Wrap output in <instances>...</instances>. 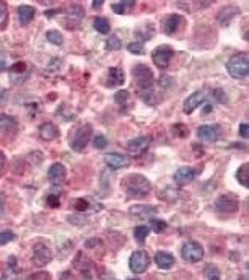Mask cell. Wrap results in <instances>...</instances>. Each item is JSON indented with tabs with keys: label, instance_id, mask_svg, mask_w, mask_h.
Instances as JSON below:
<instances>
[{
	"label": "cell",
	"instance_id": "obj_10",
	"mask_svg": "<svg viewBox=\"0 0 249 280\" xmlns=\"http://www.w3.org/2000/svg\"><path fill=\"white\" fill-rule=\"evenodd\" d=\"M53 260V252L43 243H36L33 248L32 262L36 267H43Z\"/></svg>",
	"mask_w": 249,
	"mask_h": 280
},
{
	"label": "cell",
	"instance_id": "obj_3",
	"mask_svg": "<svg viewBox=\"0 0 249 280\" xmlns=\"http://www.w3.org/2000/svg\"><path fill=\"white\" fill-rule=\"evenodd\" d=\"M229 75L235 79H243L248 76L249 58L246 53H238L232 55L226 64Z\"/></svg>",
	"mask_w": 249,
	"mask_h": 280
},
{
	"label": "cell",
	"instance_id": "obj_2",
	"mask_svg": "<svg viewBox=\"0 0 249 280\" xmlns=\"http://www.w3.org/2000/svg\"><path fill=\"white\" fill-rule=\"evenodd\" d=\"M93 136V126L83 123L75 126L69 137V146L74 151L81 152L88 146Z\"/></svg>",
	"mask_w": 249,
	"mask_h": 280
},
{
	"label": "cell",
	"instance_id": "obj_24",
	"mask_svg": "<svg viewBox=\"0 0 249 280\" xmlns=\"http://www.w3.org/2000/svg\"><path fill=\"white\" fill-rule=\"evenodd\" d=\"M18 16L22 26H26L34 20L36 15V9L29 5H21L18 8Z\"/></svg>",
	"mask_w": 249,
	"mask_h": 280
},
{
	"label": "cell",
	"instance_id": "obj_35",
	"mask_svg": "<svg viewBox=\"0 0 249 280\" xmlns=\"http://www.w3.org/2000/svg\"><path fill=\"white\" fill-rule=\"evenodd\" d=\"M91 207V204L89 201L85 198H77L73 202V209L77 211L78 213H83L87 211Z\"/></svg>",
	"mask_w": 249,
	"mask_h": 280
},
{
	"label": "cell",
	"instance_id": "obj_25",
	"mask_svg": "<svg viewBox=\"0 0 249 280\" xmlns=\"http://www.w3.org/2000/svg\"><path fill=\"white\" fill-rule=\"evenodd\" d=\"M155 32L156 31L153 23H145L141 26L137 27L135 32V36L140 38L142 42H148L154 36Z\"/></svg>",
	"mask_w": 249,
	"mask_h": 280
},
{
	"label": "cell",
	"instance_id": "obj_23",
	"mask_svg": "<svg viewBox=\"0 0 249 280\" xmlns=\"http://www.w3.org/2000/svg\"><path fill=\"white\" fill-rule=\"evenodd\" d=\"M154 261L159 268L168 270V269L172 268L173 266L175 265L176 259L172 254H170L168 252L158 251L155 254Z\"/></svg>",
	"mask_w": 249,
	"mask_h": 280
},
{
	"label": "cell",
	"instance_id": "obj_34",
	"mask_svg": "<svg viewBox=\"0 0 249 280\" xmlns=\"http://www.w3.org/2000/svg\"><path fill=\"white\" fill-rule=\"evenodd\" d=\"M130 93L127 90H119L114 95V101L119 106H124L129 101Z\"/></svg>",
	"mask_w": 249,
	"mask_h": 280
},
{
	"label": "cell",
	"instance_id": "obj_45",
	"mask_svg": "<svg viewBox=\"0 0 249 280\" xmlns=\"http://www.w3.org/2000/svg\"><path fill=\"white\" fill-rule=\"evenodd\" d=\"M208 280H220V272L216 267H210L208 270Z\"/></svg>",
	"mask_w": 249,
	"mask_h": 280
},
{
	"label": "cell",
	"instance_id": "obj_30",
	"mask_svg": "<svg viewBox=\"0 0 249 280\" xmlns=\"http://www.w3.org/2000/svg\"><path fill=\"white\" fill-rule=\"evenodd\" d=\"M136 1H120L119 3H113L110 5V9L112 12L118 15H122L125 14V12L127 9L135 6Z\"/></svg>",
	"mask_w": 249,
	"mask_h": 280
},
{
	"label": "cell",
	"instance_id": "obj_44",
	"mask_svg": "<svg viewBox=\"0 0 249 280\" xmlns=\"http://www.w3.org/2000/svg\"><path fill=\"white\" fill-rule=\"evenodd\" d=\"M158 83L160 84L161 88L167 89V88L171 87V85L173 84L172 77H169V76H162V77H160V78H159Z\"/></svg>",
	"mask_w": 249,
	"mask_h": 280
},
{
	"label": "cell",
	"instance_id": "obj_18",
	"mask_svg": "<svg viewBox=\"0 0 249 280\" xmlns=\"http://www.w3.org/2000/svg\"><path fill=\"white\" fill-rule=\"evenodd\" d=\"M124 70L118 66H112L108 68L107 73V86L108 88H116L125 84Z\"/></svg>",
	"mask_w": 249,
	"mask_h": 280
},
{
	"label": "cell",
	"instance_id": "obj_19",
	"mask_svg": "<svg viewBox=\"0 0 249 280\" xmlns=\"http://www.w3.org/2000/svg\"><path fill=\"white\" fill-rule=\"evenodd\" d=\"M195 179V170L190 167H179L174 175V179L178 186H187Z\"/></svg>",
	"mask_w": 249,
	"mask_h": 280
},
{
	"label": "cell",
	"instance_id": "obj_27",
	"mask_svg": "<svg viewBox=\"0 0 249 280\" xmlns=\"http://www.w3.org/2000/svg\"><path fill=\"white\" fill-rule=\"evenodd\" d=\"M235 178L238 182L243 186L245 189L249 188V164L244 163L241 167L238 168Z\"/></svg>",
	"mask_w": 249,
	"mask_h": 280
},
{
	"label": "cell",
	"instance_id": "obj_36",
	"mask_svg": "<svg viewBox=\"0 0 249 280\" xmlns=\"http://www.w3.org/2000/svg\"><path fill=\"white\" fill-rule=\"evenodd\" d=\"M172 132L174 136L179 138H186L190 134L189 128L185 126L184 124H177L173 126Z\"/></svg>",
	"mask_w": 249,
	"mask_h": 280
},
{
	"label": "cell",
	"instance_id": "obj_31",
	"mask_svg": "<svg viewBox=\"0 0 249 280\" xmlns=\"http://www.w3.org/2000/svg\"><path fill=\"white\" fill-rule=\"evenodd\" d=\"M122 47V42L117 35H112L109 36L105 44V50L109 51V52H114V51H119Z\"/></svg>",
	"mask_w": 249,
	"mask_h": 280
},
{
	"label": "cell",
	"instance_id": "obj_38",
	"mask_svg": "<svg viewBox=\"0 0 249 280\" xmlns=\"http://www.w3.org/2000/svg\"><path fill=\"white\" fill-rule=\"evenodd\" d=\"M8 17H9V12H8L7 4L4 2H0V29L6 26Z\"/></svg>",
	"mask_w": 249,
	"mask_h": 280
},
{
	"label": "cell",
	"instance_id": "obj_6",
	"mask_svg": "<svg viewBox=\"0 0 249 280\" xmlns=\"http://www.w3.org/2000/svg\"><path fill=\"white\" fill-rule=\"evenodd\" d=\"M18 121L11 115L0 114V136L8 142L12 140L18 132Z\"/></svg>",
	"mask_w": 249,
	"mask_h": 280
},
{
	"label": "cell",
	"instance_id": "obj_1",
	"mask_svg": "<svg viewBox=\"0 0 249 280\" xmlns=\"http://www.w3.org/2000/svg\"><path fill=\"white\" fill-rule=\"evenodd\" d=\"M120 187L127 197L131 199H142L152 191L149 179L142 174L131 173L126 175L120 181Z\"/></svg>",
	"mask_w": 249,
	"mask_h": 280
},
{
	"label": "cell",
	"instance_id": "obj_28",
	"mask_svg": "<svg viewBox=\"0 0 249 280\" xmlns=\"http://www.w3.org/2000/svg\"><path fill=\"white\" fill-rule=\"evenodd\" d=\"M94 27L98 33H100L102 35H107L111 30L109 21L105 17H96L94 22Z\"/></svg>",
	"mask_w": 249,
	"mask_h": 280
},
{
	"label": "cell",
	"instance_id": "obj_22",
	"mask_svg": "<svg viewBox=\"0 0 249 280\" xmlns=\"http://www.w3.org/2000/svg\"><path fill=\"white\" fill-rule=\"evenodd\" d=\"M182 19H183V17L179 14H177V13L169 15L165 19V22L163 24V31H164L165 35L173 36L174 34H176V32L178 31L180 24H181Z\"/></svg>",
	"mask_w": 249,
	"mask_h": 280
},
{
	"label": "cell",
	"instance_id": "obj_40",
	"mask_svg": "<svg viewBox=\"0 0 249 280\" xmlns=\"http://www.w3.org/2000/svg\"><path fill=\"white\" fill-rule=\"evenodd\" d=\"M46 203L51 209H58L61 206L59 196L57 194H54V193L48 195L47 198H46Z\"/></svg>",
	"mask_w": 249,
	"mask_h": 280
},
{
	"label": "cell",
	"instance_id": "obj_29",
	"mask_svg": "<svg viewBox=\"0 0 249 280\" xmlns=\"http://www.w3.org/2000/svg\"><path fill=\"white\" fill-rule=\"evenodd\" d=\"M149 232H150V228H148L146 225H140V226L136 227L134 231V237L138 244L142 245L146 242V239L148 237Z\"/></svg>",
	"mask_w": 249,
	"mask_h": 280
},
{
	"label": "cell",
	"instance_id": "obj_14",
	"mask_svg": "<svg viewBox=\"0 0 249 280\" xmlns=\"http://www.w3.org/2000/svg\"><path fill=\"white\" fill-rule=\"evenodd\" d=\"M206 94L202 90L196 91L185 99L183 103V112L187 115L193 113L197 107H200L205 101Z\"/></svg>",
	"mask_w": 249,
	"mask_h": 280
},
{
	"label": "cell",
	"instance_id": "obj_15",
	"mask_svg": "<svg viewBox=\"0 0 249 280\" xmlns=\"http://www.w3.org/2000/svg\"><path fill=\"white\" fill-rule=\"evenodd\" d=\"M104 161L107 167L112 170H119L121 168L129 167L130 158L127 155L120 154L118 152H108L104 156Z\"/></svg>",
	"mask_w": 249,
	"mask_h": 280
},
{
	"label": "cell",
	"instance_id": "obj_49",
	"mask_svg": "<svg viewBox=\"0 0 249 280\" xmlns=\"http://www.w3.org/2000/svg\"><path fill=\"white\" fill-rule=\"evenodd\" d=\"M60 280H75V278L70 272H65L64 274H62Z\"/></svg>",
	"mask_w": 249,
	"mask_h": 280
},
{
	"label": "cell",
	"instance_id": "obj_52",
	"mask_svg": "<svg viewBox=\"0 0 249 280\" xmlns=\"http://www.w3.org/2000/svg\"><path fill=\"white\" fill-rule=\"evenodd\" d=\"M3 214H4V204L0 200V218H2Z\"/></svg>",
	"mask_w": 249,
	"mask_h": 280
},
{
	"label": "cell",
	"instance_id": "obj_39",
	"mask_svg": "<svg viewBox=\"0 0 249 280\" xmlns=\"http://www.w3.org/2000/svg\"><path fill=\"white\" fill-rule=\"evenodd\" d=\"M25 280H52V276L47 271H39L29 274Z\"/></svg>",
	"mask_w": 249,
	"mask_h": 280
},
{
	"label": "cell",
	"instance_id": "obj_9",
	"mask_svg": "<svg viewBox=\"0 0 249 280\" xmlns=\"http://www.w3.org/2000/svg\"><path fill=\"white\" fill-rule=\"evenodd\" d=\"M215 207L221 213H236L239 209V200L237 196L232 193H225L216 199Z\"/></svg>",
	"mask_w": 249,
	"mask_h": 280
},
{
	"label": "cell",
	"instance_id": "obj_47",
	"mask_svg": "<svg viewBox=\"0 0 249 280\" xmlns=\"http://www.w3.org/2000/svg\"><path fill=\"white\" fill-rule=\"evenodd\" d=\"M6 155H5V153L2 150H0V175L4 171L5 167H6Z\"/></svg>",
	"mask_w": 249,
	"mask_h": 280
},
{
	"label": "cell",
	"instance_id": "obj_7",
	"mask_svg": "<svg viewBox=\"0 0 249 280\" xmlns=\"http://www.w3.org/2000/svg\"><path fill=\"white\" fill-rule=\"evenodd\" d=\"M150 262L151 260L147 251H137L131 255L129 266L133 273L143 274L148 270Z\"/></svg>",
	"mask_w": 249,
	"mask_h": 280
},
{
	"label": "cell",
	"instance_id": "obj_5",
	"mask_svg": "<svg viewBox=\"0 0 249 280\" xmlns=\"http://www.w3.org/2000/svg\"><path fill=\"white\" fill-rule=\"evenodd\" d=\"M175 56V51L173 50L170 45L162 44L153 50L151 53V59L153 61V64L159 69H165L167 68L173 57Z\"/></svg>",
	"mask_w": 249,
	"mask_h": 280
},
{
	"label": "cell",
	"instance_id": "obj_48",
	"mask_svg": "<svg viewBox=\"0 0 249 280\" xmlns=\"http://www.w3.org/2000/svg\"><path fill=\"white\" fill-rule=\"evenodd\" d=\"M104 3H105V1H103V0H94L92 2V7L95 10H100L103 5H104Z\"/></svg>",
	"mask_w": 249,
	"mask_h": 280
},
{
	"label": "cell",
	"instance_id": "obj_42",
	"mask_svg": "<svg viewBox=\"0 0 249 280\" xmlns=\"http://www.w3.org/2000/svg\"><path fill=\"white\" fill-rule=\"evenodd\" d=\"M14 238H15V234L11 231L0 232V246H5L8 243L12 242Z\"/></svg>",
	"mask_w": 249,
	"mask_h": 280
},
{
	"label": "cell",
	"instance_id": "obj_46",
	"mask_svg": "<svg viewBox=\"0 0 249 280\" xmlns=\"http://www.w3.org/2000/svg\"><path fill=\"white\" fill-rule=\"evenodd\" d=\"M239 135L244 139H247L249 137V126L243 123L239 126Z\"/></svg>",
	"mask_w": 249,
	"mask_h": 280
},
{
	"label": "cell",
	"instance_id": "obj_12",
	"mask_svg": "<svg viewBox=\"0 0 249 280\" xmlns=\"http://www.w3.org/2000/svg\"><path fill=\"white\" fill-rule=\"evenodd\" d=\"M85 16V10L80 5H72L66 11V26L68 29H74L79 26Z\"/></svg>",
	"mask_w": 249,
	"mask_h": 280
},
{
	"label": "cell",
	"instance_id": "obj_50",
	"mask_svg": "<svg viewBox=\"0 0 249 280\" xmlns=\"http://www.w3.org/2000/svg\"><path fill=\"white\" fill-rule=\"evenodd\" d=\"M5 98H6V91L0 88V105L4 102Z\"/></svg>",
	"mask_w": 249,
	"mask_h": 280
},
{
	"label": "cell",
	"instance_id": "obj_11",
	"mask_svg": "<svg viewBox=\"0 0 249 280\" xmlns=\"http://www.w3.org/2000/svg\"><path fill=\"white\" fill-rule=\"evenodd\" d=\"M181 255L185 261L189 262H201L204 256V251L201 245L197 242H188L181 250Z\"/></svg>",
	"mask_w": 249,
	"mask_h": 280
},
{
	"label": "cell",
	"instance_id": "obj_53",
	"mask_svg": "<svg viewBox=\"0 0 249 280\" xmlns=\"http://www.w3.org/2000/svg\"><path fill=\"white\" fill-rule=\"evenodd\" d=\"M129 280H140V279H137V278H131V279Z\"/></svg>",
	"mask_w": 249,
	"mask_h": 280
},
{
	"label": "cell",
	"instance_id": "obj_26",
	"mask_svg": "<svg viewBox=\"0 0 249 280\" xmlns=\"http://www.w3.org/2000/svg\"><path fill=\"white\" fill-rule=\"evenodd\" d=\"M9 267L3 273L0 280H18V265L15 257H10L9 259Z\"/></svg>",
	"mask_w": 249,
	"mask_h": 280
},
{
	"label": "cell",
	"instance_id": "obj_37",
	"mask_svg": "<svg viewBox=\"0 0 249 280\" xmlns=\"http://www.w3.org/2000/svg\"><path fill=\"white\" fill-rule=\"evenodd\" d=\"M149 224H150V227H151L152 231L155 233H160L167 228L166 221H163V220H160V219H151L149 221Z\"/></svg>",
	"mask_w": 249,
	"mask_h": 280
},
{
	"label": "cell",
	"instance_id": "obj_32",
	"mask_svg": "<svg viewBox=\"0 0 249 280\" xmlns=\"http://www.w3.org/2000/svg\"><path fill=\"white\" fill-rule=\"evenodd\" d=\"M46 37L49 42L55 46H61L64 42V36L58 30H49L46 33Z\"/></svg>",
	"mask_w": 249,
	"mask_h": 280
},
{
	"label": "cell",
	"instance_id": "obj_8",
	"mask_svg": "<svg viewBox=\"0 0 249 280\" xmlns=\"http://www.w3.org/2000/svg\"><path fill=\"white\" fill-rule=\"evenodd\" d=\"M151 141H152V138L148 136L135 137L127 141L126 149L133 157L137 158L145 154L148 151Z\"/></svg>",
	"mask_w": 249,
	"mask_h": 280
},
{
	"label": "cell",
	"instance_id": "obj_51",
	"mask_svg": "<svg viewBox=\"0 0 249 280\" xmlns=\"http://www.w3.org/2000/svg\"><path fill=\"white\" fill-rule=\"evenodd\" d=\"M212 111H213V106L210 105V104L205 105L204 107H203V112H204V113H210V112H212Z\"/></svg>",
	"mask_w": 249,
	"mask_h": 280
},
{
	"label": "cell",
	"instance_id": "obj_16",
	"mask_svg": "<svg viewBox=\"0 0 249 280\" xmlns=\"http://www.w3.org/2000/svg\"><path fill=\"white\" fill-rule=\"evenodd\" d=\"M239 14H241V10L238 7L229 5L222 8L220 12H218L217 21L222 27H227L230 25L231 21Z\"/></svg>",
	"mask_w": 249,
	"mask_h": 280
},
{
	"label": "cell",
	"instance_id": "obj_13",
	"mask_svg": "<svg viewBox=\"0 0 249 280\" xmlns=\"http://www.w3.org/2000/svg\"><path fill=\"white\" fill-rule=\"evenodd\" d=\"M67 170L65 166L61 163H55L49 168L48 171V179L50 183L55 187H58L63 184L66 179Z\"/></svg>",
	"mask_w": 249,
	"mask_h": 280
},
{
	"label": "cell",
	"instance_id": "obj_33",
	"mask_svg": "<svg viewBox=\"0 0 249 280\" xmlns=\"http://www.w3.org/2000/svg\"><path fill=\"white\" fill-rule=\"evenodd\" d=\"M127 51L130 54L138 55V56L146 54L145 46H144L143 42H131L127 45Z\"/></svg>",
	"mask_w": 249,
	"mask_h": 280
},
{
	"label": "cell",
	"instance_id": "obj_4",
	"mask_svg": "<svg viewBox=\"0 0 249 280\" xmlns=\"http://www.w3.org/2000/svg\"><path fill=\"white\" fill-rule=\"evenodd\" d=\"M132 75L140 92L153 88L154 73L149 66L139 63L132 68Z\"/></svg>",
	"mask_w": 249,
	"mask_h": 280
},
{
	"label": "cell",
	"instance_id": "obj_41",
	"mask_svg": "<svg viewBox=\"0 0 249 280\" xmlns=\"http://www.w3.org/2000/svg\"><path fill=\"white\" fill-rule=\"evenodd\" d=\"M108 144L107 137L103 135H99V136H96L94 138V146H95V149H105Z\"/></svg>",
	"mask_w": 249,
	"mask_h": 280
},
{
	"label": "cell",
	"instance_id": "obj_20",
	"mask_svg": "<svg viewBox=\"0 0 249 280\" xmlns=\"http://www.w3.org/2000/svg\"><path fill=\"white\" fill-rule=\"evenodd\" d=\"M157 212H158L157 208L151 205H134L129 209V213L140 220L150 218Z\"/></svg>",
	"mask_w": 249,
	"mask_h": 280
},
{
	"label": "cell",
	"instance_id": "obj_17",
	"mask_svg": "<svg viewBox=\"0 0 249 280\" xmlns=\"http://www.w3.org/2000/svg\"><path fill=\"white\" fill-rule=\"evenodd\" d=\"M197 137L203 142L214 143L219 140L220 131H219L218 126L204 125V126H200L198 128Z\"/></svg>",
	"mask_w": 249,
	"mask_h": 280
},
{
	"label": "cell",
	"instance_id": "obj_43",
	"mask_svg": "<svg viewBox=\"0 0 249 280\" xmlns=\"http://www.w3.org/2000/svg\"><path fill=\"white\" fill-rule=\"evenodd\" d=\"M214 97L217 101L221 104H225L228 102V96L226 95L225 92L223 90L217 89L214 91Z\"/></svg>",
	"mask_w": 249,
	"mask_h": 280
},
{
	"label": "cell",
	"instance_id": "obj_21",
	"mask_svg": "<svg viewBox=\"0 0 249 280\" xmlns=\"http://www.w3.org/2000/svg\"><path fill=\"white\" fill-rule=\"evenodd\" d=\"M39 137L44 141H53L60 137V130L53 123H44L38 128Z\"/></svg>",
	"mask_w": 249,
	"mask_h": 280
}]
</instances>
